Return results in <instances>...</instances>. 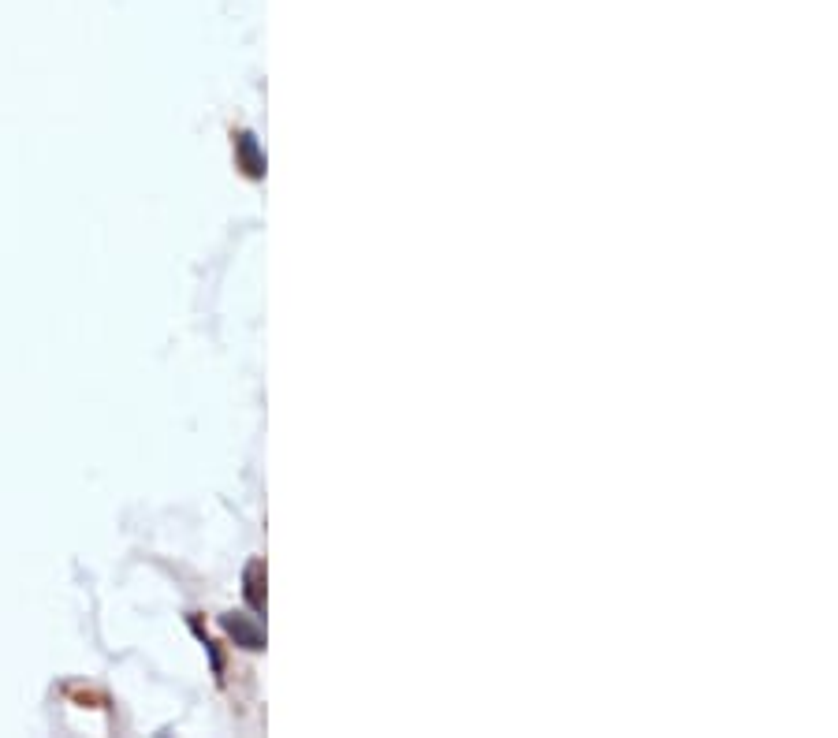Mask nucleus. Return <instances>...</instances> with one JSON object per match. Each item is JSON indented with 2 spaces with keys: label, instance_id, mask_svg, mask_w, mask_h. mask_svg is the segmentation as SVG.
<instances>
[]
</instances>
